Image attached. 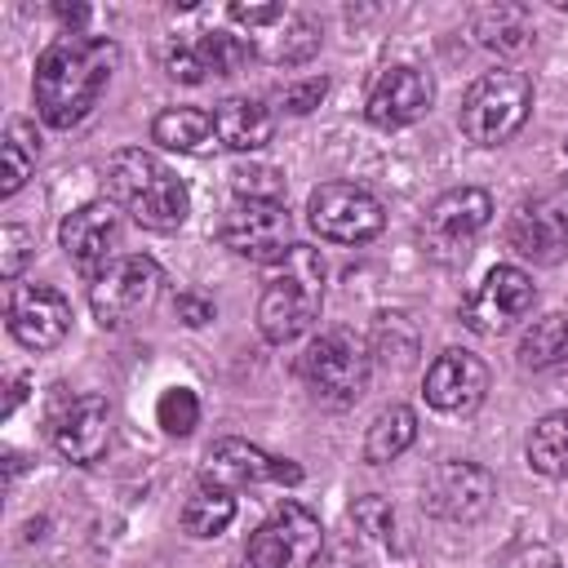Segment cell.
<instances>
[{"mask_svg": "<svg viewBox=\"0 0 568 568\" xmlns=\"http://www.w3.org/2000/svg\"><path fill=\"white\" fill-rule=\"evenodd\" d=\"M115 40L106 36H84L71 31L62 40H53L40 58H36V111L49 129H75L102 98L111 71H115Z\"/></svg>", "mask_w": 568, "mask_h": 568, "instance_id": "obj_1", "label": "cell"}, {"mask_svg": "<svg viewBox=\"0 0 568 568\" xmlns=\"http://www.w3.org/2000/svg\"><path fill=\"white\" fill-rule=\"evenodd\" d=\"M106 195L146 231H178L191 213L182 178L142 146H124L106 160Z\"/></svg>", "mask_w": 568, "mask_h": 568, "instance_id": "obj_2", "label": "cell"}, {"mask_svg": "<svg viewBox=\"0 0 568 568\" xmlns=\"http://www.w3.org/2000/svg\"><path fill=\"white\" fill-rule=\"evenodd\" d=\"M320 306H324V262L315 248L293 244V253L271 271L257 297V328L266 342L284 346L320 320Z\"/></svg>", "mask_w": 568, "mask_h": 568, "instance_id": "obj_3", "label": "cell"}, {"mask_svg": "<svg viewBox=\"0 0 568 568\" xmlns=\"http://www.w3.org/2000/svg\"><path fill=\"white\" fill-rule=\"evenodd\" d=\"M528 111H532V80L515 67H493L466 89L457 124L475 146H501L524 129Z\"/></svg>", "mask_w": 568, "mask_h": 568, "instance_id": "obj_4", "label": "cell"}, {"mask_svg": "<svg viewBox=\"0 0 568 568\" xmlns=\"http://www.w3.org/2000/svg\"><path fill=\"white\" fill-rule=\"evenodd\" d=\"M164 288V271L155 257L146 253H129V257H115L93 284H89V306H93V320L102 328H129L133 320H142L155 297Z\"/></svg>", "mask_w": 568, "mask_h": 568, "instance_id": "obj_5", "label": "cell"}, {"mask_svg": "<svg viewBox=\"0 0 568 568\" xmlns=\"http://www.w3.org/2000/svg\"><path fill=\"white\" fill-rule=\"evenodd\" d=\"M302 382L328 404H355L368 386V346L351 328H328L302 351Z\"/></svg>", "mask_w": 568, "mask_h": 568, "instance_id": "obj_6", "label": "cell"}, {"mask_svg": "<svg viewBox=\"0 0 568 568\" xmlns=\"http://www.w3.org/2000/svg\"><path fill=\"white\" fill-rule=\"evenodd\" d=\"M493 217V195L479 191V186H457V191H444L426 217H422V244L435 262H466L470 244L479 240V231L488 226Z\"/></svg>", "mask_w": 568, "mask_h": 568, "instance_id": "obj_7", "label": "cell"}, {"mask_svg": "<svg viewBox=\"0 0 568 568\" xmlns=\"http://www.w3.org/2000/svg\"><path fill=\"white\" fill-rule=\"evenodd\" d=\"M306 217H311L315 235H324L333 244H364L386 226L382 200L355 182H320L306 200Z\"/></svg>", "mask_w": 568, "mask_h": 568, "instance_id": "obj_8", "label": "cell"}, {"mask_svg": "<svg viewBox=\"0 0 568 568\" xmlns=\"http://www.w3.org/2000/svg\"><path fill=\"white\" fill-rule=\"evenodd\" d=\"M217 240L248 257V262H266L280 266L293 253V217L284 204H266V200H240L222 222H217Z\"/></svg>", "mask_w": 568, "mask_h": 568, "instance_id": "obj_9", "label": "cell"}, {"mask_svg": "<svg viewBox=\"0 0 568 568\" xmlns=\"http://www.w3.org/2000/svg\"><path fill=\"white\" fill-rule=\"evenodd\" d=\"M253 484H284L297 488L302 484V466L288 457H271L248 439H217L204 453L200 466V488H222V493H240Z\"/></svg>", "mask_w": 568, "mask_h": 568, "instance_id": "obj_10", "label": "cell"}, {"mask_svg": "<svg viewBox=\"0 0 568 568\" xmlns=\"http://www.w3.org/2000/svg\"><path fill=\"white\" fill-rule=\"evenodd\" d=\"M320 550H324L320 519L306 506L284 501L266 524H257L244 559H248V568H306Z\"/></svg>", "mask_w": 568, "mask_h": 568, "instance_id": "obj_11", "label": "cell"}, {"mask_svg": "<svg viewBox=\"0 0 568 568\" xmlns=\"http://www.w3.org/2000/svg\"><path fill=\"white\" fill-rule=\"evenodd\" d=\"M493 497H497V479L484 466L457 462V457L439 462L426 475V484H422V506L430 515L448 519V524H475V519H484L488 506H493Z\"/></svg>", "mask_w": 568, "mask_h": 568, "instance_id": "obj_12", "label": "cell"}, {"mask_svg": "<svg viewBox=\"0 0 568 568\" xmlns=\"http://www.w3.org/2000/svg\"><path fill=\"white\" fill-rule=\"evenodd\" d=\"M58 244L67 253V262L93 284L111 262H115V248H120V213L111 200H89L80 209H71L58 226Z\"/></svg>", "mask_w": 568, "mask_h": 568, "instance_id": "obj_13", "label": "cell"}, {"mask_svg": "<svg viewBox=\"0 0 568 568\" xmlns=\"http://www.w3.org/2000/svg\"><path fill=\"white\" fill-rule=\"evenodd\" d=\"M532 302H537V288L519 266H493L484 275V284L466 297L462 324L493 337V333H506L510 324H519L532 311Z\"/></svg>", "mask_w": 568, "mask_h": 568, "instance_id": "obj_14", "label": "cell"}, {"mask_svg": "<svg viewBox=\"0 0 568 568\" xmlns=\"http://www.w3.org/2000/svg\"><path fill=\"white\" fill-rule=\"evenodd\" d=\"M9 333L27 351H53L71 333V302L49 284H22L9 297Z\"/></svg>", "mask_w": 568, "mask_h": 568, "instance_id": "obj_15", "label": "cell"}, {"mask_svg": "<svg viewBox=\"0 0 568 568\" xmlns=\"http://www.w3.org/2000/svg\"><path fill=\"white\" fill-rule=\"evenodd\" d=\"M422 395L430 408L439 413H453V417H466L484 404L488 395V368L479 355L470 351H444L435 355V364L426 368V382H422Z\"/></svg>", "mask_w": 568, "mask_h": 568, "instance_id": "obj_16", "label": "cell"}, {"mask_svg": "<svg viewBox=\"0 0 568 568\" xmlns=\"http://www.w3.org/2000/svg\"><path fill=\"white\" fill-rule=\"evenodd\" d=\"M430 102H435L430 75H426L422 67L399 62V67H386V71L377 75L364 115H368V124H377V129H404V124L422 120V115L430 111Z\"/></svg>", "mask_w": 568, "mask_h": 568, "instance_id": "obj_17", "label": "cell"}, {"mask_svg": "<svg viewBox=\"0 0 568 568\" xmlns=\"http://www.w3.org/2000/svg\"><path fill=\"white\" fill-rule=\"evenodd\" d=\"M53 444L67 462L93 466L106 444H111V408L102 395H75L58 417H53Z\"/></svg>", "mask_w": 568, "mask_h": 568, "instance_id": "obj_18", "label": "cell"}, {"mask_svg": "<svg viewBox=\"0 0 568 568\" xmlns=\"http://www.w3.org/2000/svg\"><path fill=\"white\" fill-rule=\"evenodd\" d=\"M213 129H217V142L231 151H262L275 133V115L257 98H222L213 106Z\"/></svg>", "mask_w": 568, "mask_h": 568, "instance_id": "obj_19", "label": "cell"}, {"mask_svg": "<svg viewBox=\"0 0 568 568\" xmlns=\"http://www.w3.org/2000/svg\"><path fill=\"white\" fill-rule=\"evenodd\" d=\"M470 31L493 53H524L532 44V18H528L524 4H510V0L475 4L470 9Z\"/></svg>", "mask_w": 568, "mask_h": 568, "instance_id": "obj_20", "label": "cell"}, {"mask_svg": "<svg viewBox=\"0 0 568 568\" xmlns=\"http://www.w3.org/2000/svg\"><path fill=\"white\" fill-rule=\"evenodd\" d=\"M519 368L568 377V315H541L519 337Z\"/></svg>", "mask_w": 568, "mask_h": 568, "instance_id": "obj_21", "label": "cell"}, {"mask_svg": "<svg viewBox=\"0 0 568 568\" xmlns=\"http://www.w3.org/2000/svg\"><path fill=\"white\" fill-rule=\"evenodd\" d=\"M151 138L164 146V151H182V155H204L217 138L213 129V115L200 111V106H164L155 120H151Z\"/></svg>", "mask_w": 568, "mask_h": 568, "instance_id": "obj_22", "label": "cell"}, {"mask_svg": "<svg viewBox=\"0 0 568 568\" xmlns=\"http://www.w3.org/2000/svg\"><path fill=\"white\" fill-rule=\"evenodd\" d=\"M528 466L546 479H568V408L564 413H546L532 430H528Z\"/></svg>", "mask_w": 568, "mask_h": 568, "instance_id": "obj_23", "label": "cell"}, {"mask_svg": "<svg viewBox=\"0 0 568 568\" xmlns=\"http://www.w3.org/2000/svg\"><path fill=\"white\" fill-rule=\"evenodd\" d=\"M413 439H417V417H413V408L390 404V408H382V413L373 417L368 439H364V457H368L373 466H386V462H395Z\"/></svg>", "mask_w": 568, "mask_h": 568, "instance_id": "obj_24", "label": "cell"}, {"mask_svg": "<svg viewBox=\"0 0 568 568\" xmlns=\"http://www.w3.org/2000/svg\"><path fill=\"white\" fill-rule=\"evenodd\" d=\"M510 244H515V253H524V257L559 262L564 248H568V235H564V226H559L555 213H528V209H524V213L510 222Z\"/></svg>", "mask_w": 568, "mask_h": 568, "instance_id": "obj_25", "label": "cell"}, {"mask_svg": "<svg viewBox=\"0 0 568 568\" xmlns=\"http://www.w3.org/2000/svg\"><path fill=\"white\" fill-rule=\"evenodd\" d=\"M36 160H40L36 124H31L27 115H13V120L4 124V182H0V195H13V191L31 178Z\"/></svg>", "mask_w": 568, "mask_h": 568, "instance_id": "obj_26", "label": "cell"}, {"mask_svg": "<svg viewBox=\"0 0 568 568\" xmlns=\"http://www.w3.org/2000/svg\"><path fill=\"white\" fill-rule=\"evenodd\" d=\"M231 519H235V497L222 493V488H195V497L182 506V528L200 541L226 532Z\"/></svg>", "mask_w": 568, "mask_h": 568, "instance_id": "obj_27", "label": "cell"}, {"mask_svg": "<svg viewBox=\"0 0 568 568\" xmlns=\"http://www.w3.org/2000/svg\"><path fill=\"white\" fill-rule=\"evenodd\" d=\"M164 71L169 80H182V84H200L209 80V53H204V36H169L164 40Z\"/></svg>", "mask_w": 568, "mask_h": 568, "instance_id": "obj_28", "label": "cell"}, {"mask_svg": "<svg viewBox=\"0 0 568 568\" xmlns=\"http://www.w3.org/2000/svg\"><path fill=\"white\" fill-rule=\"evenodd\" d=\"M155 422L164 435H191L200 426V399L191 386H169L160 399H155Z\"/></svg>", "mask_w": 568, "mask_h": 568, "instance_id": "obj_29", "label": "cell"}, {"mask_svg": "<svg viewBox=\"0 0 568 568\" xmlns=\"http://www.w3.org/2000/svg\"><path fill=\"white\" fill-rule=\"evenodd\" d=\"M231 191L240 200L284 204V173L271 169V164H240V169H231Z\"/></svg>", "mask_w": 568, "mask_h": 568, "instance_id": "obj_30", "label": "cell"}, {"mask_svg": "<svg viewBox=\"0 0 568 568\" xmlns=\"http://www.w3.org/2000/svg\"><path fill=\"white\" fill-rule=\"evenodd\" d=\"M200 36H204V53H209L213 75H235L253 58V44L244 36H231V31H200Z\"/></svg>", "mask_w": 568, "mask_h": 568, "instance_id": "obj_31", "label": "cell"}, {"mask_svg": "<svg viewBox=\"0 0 568 568\" xmlns=\"http://www.w3.org/2000/svg\"><path fill=\"white\" fill-rule=\"evenodd\" d=\"M320 49V27L315 22H306V18H288V36H280L275 44H271V62H306L311 53Z\"/></svg>", "mask_w": 568, "mask_h": 568, "instance_id": "obj_32", "label": "cell"}, {"mask_svg": "<svg viewBox=\"0 0 568 568\" xmlns=\"http://www.w3.org/2000/svg\"><path fill=\"white\" fill-rule=\"evenodd\" d=\"M31 253H36V235L27 226H18V222L0 226V275L4 280H18L22 266L31 262Z\"/></svg>", "mask_w": 568, "mask_h": 568, "instance_id": "obj_33", "label": "cell"}, {"mask_svg": "<svg viewBox=\"0 0 568 568\" xmlns=\"http://www.w3.org/2000/svg\"><path fill=\"white\" fill-rule=\"evenodd\" d=\"M324 93H328V80L324 75H306V80H293V84L280 89V106L288 115H306V111H315L324 102Z\"/></svg>", "mask_w": 568, "mask_h": 568, "instance_id": "obj_34", "label": "cell"}, {"mask_svg": "<svg viewBox=\"0 0 568 568\" xmlns=\"http://www.w3.org/2000/svg\"><path fill=\"white\" fill-rule=\"evenodd\" d=\"M488 568H559V555L550 546H541V541H519V546L501 550Z\"/></svg>", "mask_w": 568, "mask_h": 568, "instance_id": "obj_35", "label": "cell"}, {"mask_svg": "<svg viewBox=\"0 0 568 568\" xmlns=\"http://www.w3.org/2000/svg\"><path fill=\"white\" fill-rule=\"evenodd\" d=\"M351 519H355V528H364L368 537H390V528H395V510H390L382 497H359V501L351 506Z\"/></svg>", "mask_w": 568, "mask_h": 568, "instance_id": "obj_36", "label": "cell"}, {"mask_svg": "<svg viewBox=\"0 0 568 568\" xmlns=\"http://www.w3.org/2000/svg\"><path fill=\"white\" fill-rule=\"evenodd\" d=\"M231 18L244 22V27H271V22H284V4H231Z\"/></svg>", "mask_w": 568, "mask_h": 568, "instance_id": "obj_37", "label": "cell"}, {"mask_svg": "<svg viewBox=\"0 0 568 568\" xmlns=\"http://www.w3.org/2000/svg\"><path fill=\"white\" fill-rule=\"evenodd\" d=\"M178 320L191 324V328H204L213 320V302H204L195 293H178Z\"/></svg>", "mask_w": 568, "mask_h": 568, "instance_id": "obj_38", "label": "cell"}, {"mask_svg": "<svg viewBox=\"0 0 568 568\" xmlns=\"http://www.w3.org/2000/svg\"><path fill=\"white\" fill-rule=\"evenodd\" d=\"M58 18H62L67 27H80V22L89 18V9H84V4H58Z\"/></svg>", "mask_w": 568, "mask_h": 568, "instance_id": "obj_39", "label": "cell"}, {"mask_svg": "<svg viewBox=\"0 0 568 568\" xmlns=\"http://www.w3.org/2000/svg\"><path fill=\"white\" fill-rule=\"evenodd\" d=\"M22 390H27V377H13V386H9V404H4V413H13V408L22 404Z\"/></svg>", "mask_w": 568, "mask_h": 568, "instance_id": "obj_40", "label": "cell"}, {"mask_svg": "<svg viewBox=\"0 0 568 568\" xmlns=\"http://www.w3.org/2000/svg\"><path fill=\"white\" fill-rule=\"evenodd\" d=\"M555 217H559V226H564V235H568V200L559 204V213H555Z\"/></svg>", "mask_w": 568, "mask_h": 568, "instance_id": "obj_41", "label": "cell"}, {"mask_svg": "<svg viewBox=\"0 0 568 568\" xmlns=\"http://www.w3.org/2000/svg\"><path fill=\"white\" fill-rule=\"evenodd\" d=\"M564 155H568V138H564Z\"/></svg>", "mask_w": 568, "mask_h": 568, "instance_id": "obj_42", "label": "cell"}]
</instances>
